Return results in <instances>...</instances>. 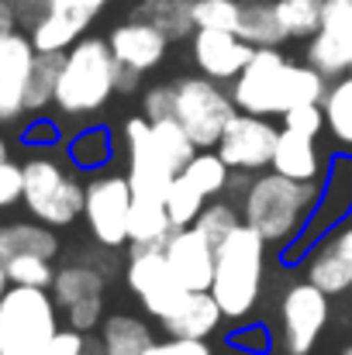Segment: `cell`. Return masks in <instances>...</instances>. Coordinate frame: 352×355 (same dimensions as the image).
Returning <instances> with one entry per match:
<instances>
[{"instance_id": "38", "label": "cell", "mask_w": 352, "mask_h": 355, "mask_svg": "<svg viewBox=\"0 0 352 355\" xmlns=\"http://www.w3.org/2000/svg\"><path fill=\"white\" fill-rule=\"evenodd\" d=\"M7 279L14 286H42L49 290L52 279H56V269H52V259H42V255H3L0 259Z\"/></svg>"}, {"instance_id": "47", "label": "cell", "mask_w": 352, "mask_h": 355, "mask_svg": "<svg viewBox=\"0 0 352 355\" xmlns=\"http://www.w3.org/2000/svg\"><path fill=\"white\" fill-rule=\"evenodd\" d=\"M52 0H14V14H17V24H24L28 31L49 14Z\"/></svg>"}, {"instance_id": "59", "label": "cell", "mask_w": 352, "mask_h": 355, "mask_svg": "<svg viewBox=\"0 0 352 355\" xmlns=\"http://www.w3.org/2000/svg\"><path fill=\"white\" fill-rule=\"evenodd\" d=\"M349 293H352V290H349Z\"/></svg>"}, {"instance_id": "34", "label": "cell", "mask_w": 352, "mask_h": 355, "mask_svg": "<svg viewBox=\"0 0 352 355\" xmlns=\"http://www.w3.org/2000/svg\"><path fill=\"white\" fill-rule=\"evenodd\" d=\"M69 159H73V166L90 169V173L104 169V166L115 159V135H111L108 128H101V124L80 131V135L69 141Z\"/></svg>"}, {"instance_id": "55", "label": "cell", "mask_w": 352, "mask_h": 355, "mask_svg": "<svg viewBox=\"0 0 352 355\" xmlns=\"http://www.w3.org/2000/svg\"><path fill=\"white\" fill-rule=\"evenodd\" d=\"M349 76H352V66H349Z\"/></svg>"}, {"instance_id": "28", "label": "cell", "mask_w": 352, "mask_h": 355, "mask_svg": "<svg viewBox=\"0 0 352 355\" xmlns=\"http://www.w3.org/2000/svg\"><path fill=\"white\" fill-rule=\"evenodd\" d=\"M273 10H276V21L287 42L315 38L325 21V0H273Z\"/></svg>"}, {"instance_id": "29", "label": "cell", "mask_w": 352, "mask_h": 355, "mask_svg": "<svg viewBox=\"0 0 352 355\" xmlns=\"http://www.w3.org/2000/svg\"><path fill=\"white\" fill-rule=\"evenodd\" d=\"M59 238L49 225H7L0 228V255H42L56 259Z\"/></svg>"}, {"instance_id": "35", "label": "cell", "mask_w": 352, "mask_h": 355, "mask_svg": "<svg viewBox=\"0 0 352 355\" xmlns=\"http://www.w3.org/2000/svg\"><path fill=\"white\" fill-rule=\"evenodd\" d=\"M242 225V207L228 200V193L225 197H211L208 204H204V211H201V218L194 221V228L201 232V235L208 238L215 248L225 241V238L232 235L235 228Z\"/></svg>"}, {"instance_id": "31", "label": "cell", "mask_w": 352, "mask_h": 355, "mask_svg": "<svg viewBox=\"0 0 352 355\" xmlns=\"http://www.w3.org/2000/svg\"><path fill=\"white\" fill-rule=\"evenodd\" d=\"M62 59H66V52H38V55H35L31 80H28V94H24V107H28V111H42V107H49V104L56 101Z\"/></svg>"}, {"instance_id": "51", "label": "cell", "mask_w": 352, "mask_h": 355, "mask_svg": "<svg viewBox=\"0 0 352 355\" xmlns=\"http://www.w3.org/2000/svg\"><path fill=\"white\" fill-rule=\"evenodd\" d=\"M7 286H10V279H7V272H3V266H0V300H3V293H7Z\"/></svg>"}, {"instance_id": "25", "label": "cell", "mask_w": 352, "mask_h": 355, "mask_svg": "<svg viewBox=\"0 0 352 355\" xmlns=\"http://www.w3.org/2000/svg\"><path fill=\"white\" fill-rule=\"evenodd\" d=\"M101 342L108 355H145L156 345V335L145 321L131 314H111L101 321Z\"/></svg>"}, {"instance_id": "49", "label": "cell", "mask_w": 352, "mask_h": 355, "mask_svg": "<svg viewBox=\"0 0 352 355\" xmlns=\"http://www.w3.org/2000/svg\"><path fill=\"white\" fill-rule=\"evenodd\" d=\"M17 28V14H14V3L10 0H0V35L14 31Z\"/></svg>"}, {"instance_id": "58", "label": "cell", "mask_w": 352, "mask_h": 355, "mask_svg": "<svg viewBox=\"0 0 352 355\" xmlns=\"http://www.w3.org/2000/svg\"><path fill=\"white\" fill-rule=\"evenodd\" d=\"M0 259H3V255H0Z\"/></svg>"}, {"instance_id": "23", "label": "cell", "mask_w": 352, "mask_h": 355, "mask_svg": "<svg viewBox=\"0 0 352 355\" xmlns=\"http://www.w3.org/2000/svg\"><path fill=\"white\" fill-rule=\"evenodd\" d=\"M328 87H332V80L325 73H318L311 62H287V69L280 76V90H276V114L283 118L290 107L321 104Z\"/></svg>"}, {"instance_id": "53", "label": "cell", "mask_w": 352, "mask_h": 355, "mask_svg": "<svg viewBox=\"0 0 352 355\" xmlns=\"http://www.w3.org/2000/svg\"><path fill=\"white\" fill-rule=\"evenodd\" d=\"M242 3H273V0H242Z\"/></svg>"}, {"instance_id": "14", "label": "cell", "mask_w": 352, "mask_h": 355, "mask_svg": "<svg viewBox=\"0 0 352 355\" xmlns=\"http://www.w3.org/2000/svg\"><path fill=\"white\" fill-rule=\"evenodd\" d=\"M287 62L290 59L280 52V45L255 49V55L249 59V66L232 80L235 107L238 111H249V114L280 118L276 114V90H280V76H283Z\"/></svg>"}, {"instance_id": "5", "label": "cell", "mask_w": 352, "mask_h": 355, "mask_svg": "<svg viewBox=\"0 0 352 355\" xmlns=\"http://www.w3.org/2000/svg\"><path fill=\"white\" fill-rule=\"evenodd\" d=\"M24 207L35 221L49 228H66L83 214V187L62 162L52 155H35L24 166Z\"/></svg>"}, {"instance_id": "9", "label": "cell", "mask_w": 352, "mask_h": 355, "mask_svg": "<svg viewBox=\"0 0 352 355\" xmlns=\"http://www.w3.org/2000/svg\"><path fill=\"white\" fill-rule=\"evenodd\" d=\"M131 183L121 173H97L83 187V218L90 238L104 248L128 245V221H131Z\"/></svg>"}, {"instance_id": "15", "label": "cell", "mask_w": 352, "mask_h": 355, "mask_svg": "<svg viewBox=\"0 0 352 355\" xmlns=\"http://www.w3.org/2000/svg\"><path fill=\"white\" fill-rule=\"evenodd\" d=\"M304 272L315 286H321L328 297L352 290V218H346L339 228H332L325 238L311 245L304 255Z\"/></svg>"}, {"instance_id": "50", "label": "cell", "mask_w": 352, "mask_h": 355, "mask_svg": "<svg viewBox=\"0 0 352 355\" xmlns=\"http://www.w3.org/2000/svg\"><path fill=\"white\" fill-rule=\"evenodd\" d=\"M80 355H108V349H104L101 338H87V345H83V352Z\"/></svg>"}, {"instance_id": "6", "label": "cell", "mask_w": 352, "mask_h": 355, "mask_svg": "<svg viewBox=\"0 0 352 355\" xmlns=\"http://www.w3.org/2000/svg\"><path fill=\"white\" fill-rule=\"evenodd\" d=\"M232 90L211 76H183L176 80V104L173 118L187 128V135L197 141V148H218L228 121L235 118Z\"/></svg>"}, {"instance_id": "7", "label": "cell", "mask_w": 352, "mask_h": 355, "mask_svg": "<svg viewBox=\"0 0 352 355\" xmlns=\"http://www.w3.org/2000/svg\"><path fill=\"white\" fill-rule=\"evenodd\" d=\"M332 318V297L308 276L290 283L280 297V349L283 355H311Z\"/></svg>"}, {"instance_id": "26", "label": "cell", "mask_w": 352, "mask_h": 355, "mask_svg": "<svg viewBox=\"0 0 352 355\" xmlns=\"http://www.w3.org/2000/svg\"><path fill=\"white\" fill-rule=\"evenodd\" d=\"M176 232L169 211L162 200H131V221H128V245H166V238Z\"/></svg>"}, {"instance_id": "39", "label": "cell", "mask_w": 352, "mask_h": 355, "mask_svg": "<svg viewBox=\"0 0 352 355\" xmlns=\"http://www.w3.org/2000/svg\"><path fill=\"white\" fill-rule=\"evenodd\" d=\"M194 21L197 28H221L238 35L242 0H194Z\"/></svg>"}, {"instance_id": "40", "label": "cell", "mask_w": 352, "mask_h": 355, "mask_svg": "<svg viewBox=\"0 0 352 355\" xmlns=\"http://www.w3.org/2000/svg\"><path fill=\"white\" fill-rule=\"evenodd\" d=\"M228 349L242 355H269L273 352V335L262 321H238L228 331Z\"/></svg>"}, {"instance_id": "44", "label": "cell", "mask_w": 352, "mask_h": 355, "mask_svg": "<svg viewBox=\"0 0 352 355\" xmlns=\"http://www.w3.org/2000/svg\"><path fill=\"white\" fill-rule=\"evenodd\" d=\"M145 355H215V349L204 338H166L156 342Z\"/></svg>"}, {"instance_id": "45", "label": "cell", "mask_w": 352, "mask_h": 355, "mask_svg": "<svg viewBox=\"0 0 352 355\" xmlns=\"http://www.w3.org/2000/svg\"><path fill=\"white\" fill-rule=\"evenodd\" d=\"M321 28L352 38V0H325V21H321Z\"/></svg>"}, {"instance_id": "17", "label": "cell", "mask_w": 352, "mask_h": 355, "mask_svg": "<svg viewBox=\"0 0 352 355\" xmlns=\"http://www.w3.org/2000/svg\"><path fill=\"white\" fill-rule=\"evenodd\" d=\"M108 0H52L49 14L28 31L38 52H66L97 21Z\"/></svg>"}, {"instance_id": "56", "label": "cell", "mask_w": 352, "mask_h": 355, "mask_svg": "<svg viewBox=\"0 0 352 355\" xmlns=\"http://www.w3.org/2000/svg\"><path fill=\"white\" fill-rule=\"evenodd\" d=\"M232 355H242V352H232Z\"/></svg>"}, {"instance_id": "20", "label": "cell", "mask_w": 352, "mask_h": 355, "mask_svg": "<svg viewBox=\"0 0 352 355\" xmlns=\"http://www.w3.org/2000/svg\"><path fill=\"white\" fill-rule=\"evenodd\" d=\"M108 45H111V52H115V59L121 66L138 69V73L156 69L169 52V38L159 28H152L149 21L135 17V14L108 35Z\"/></svg>"}, {"instance_id": "3", "label": "cell", "mask_w": 352, "mask_h": 355, "mask_svg": "<svg viewBox=\"0 0 352 355\" xmlns=\"http://www.w3.org/2000/svg\"><path fill=\"white\" fill-rule=\"evenodd\" d=\"M117 59L108 38H80L66 49L59 87H56V107L66 118H87L108 107L117 94Z\"/></svg>"}, {"instance_id": "18", "label": "cell", "mask_w": 352, "mask_h": 355, "mask_svg": "<svg viewBox=\"0 0 352 355\" xmlns=\"http://www.w3.org/2000/svg\"><path fill=\"white\" fill-rule=\"evenodd\" d=\"M35 55L38 49L31 35H21L17 28L0 35V121H14L28 111L24 94H28Z\"/></svg>"}, {"instance_id": "54", "label": "cell", "mask_w": 352, "mask_h": 355, "mask_svg": "<svg viewBox=\"0 0 352 355\" xmlns=\"http://www.w3.org/2000/svg\"><path fill=\"white\" fill-rule=\"evenodd\" d=\"M342 355H352V345H349V349H346V352H342Z\"/></svg>"}, {"instance_id": "4", "label": "cell", "mask_w": 352, "mask_h": 355, "mask_svg": "<svg viewBox=\"0 0 352 355\" xmlns=\"http://www.w3.org/2000/svg\"><path fill=\"white\" fill-rule=\"evenodd\" d=\"M59 335V304L42 286H7L0 300V355H42Z\"/></svg>"}, {"instance_id": "57", "label": "cell", "mask_w": 352, "mask_h": 355, "mask_svg": "<svg viewBox=\"0 0 352 355\" xmlns=\"http://www.w3.org/2000/svg\"><path fill=\"white\" fill-rule=\"evenodd\" d=\"M10 3H14V0H10Z\"/></svg>"}, {"instance_id": "41", "label": "cell", "mask_w": 352, "mask_h": 355, "mask_svg": "<svg viewBox=\"0 0 352 355\" xmlns=\"http://www.w3.org/2000/svg\"><path fill=\"white\" fill-rule=\"evenodd\" d=\"M173 104H176V83H156L142 97V114L149 121L173 118Z\"/></svg>"}, {"instance_id": "32", "label": "cell", "mask_w": 352, "mask_h": 355, "mask_svg": "<svg viewBox=\"0 0 352 355\" xmlns=\"http://www.w3.org/2000/svg\"><path fill=\"white\" fill-rule=\"evenodd\" d=\"M238 35L255 45V49H266V45H283L287 35L276 21V10L273 3H242V21H238Z\"/></svg>"}, {"instance_id": "2", "label": "cell", "mask_w": 352, "mask_h": 355, "mask_svg": "<svg viewBox=\"0 0 352 355\" xmlns=\"http://www.w3.org/2000/svg\"><path fill=\"white\" fill-rule=\"evenodd\" d=\"M266 255L269 245L252 225H238L232 235L218 245V262H215V279H211V297L225 311L228 321H249L266 283Z\"/></svg>"}, {"instance_id": "11", "label": "cell", "mask_w": 352, "mask_h": 355, "mask_svg": "<svg viewBox=\"0 0 352 355\" xmlns=\"http://www.w3.org/2000/svg\"><path fill=\"white\" fill-rule=\"evenodd\" d=\"M346 218H352V155H335L328 162L325 180H321V197L315 204V214H311L308 228L294 238V245H287L280 252L283 262L304 259L318 238H325L332 228H339Z\"/></svg>"}, {"instance_id": "24", "label": "cell", "mask_w": 352, "mask_h": 355, "mask_svg": "<svg viewBox=\"0 0 352 355\" xmlns=\"http://www.w3.org/2000/svg\"><path fill=\"white\" fill-rule=\"evenodd\" d=\"M135 17H142L152 28H159L169 42H187L197 31L194 0H142L135 7Z\"/></svg>"}, {"instance_id": "22", "label": "cell", "mask_w": 352, "mask_h": 355, "mask_svg": "<svg viewBox=\"0 0 352 355\" xmlns=\"http://www.w3.org/2000/svg\"><path fill=\"white\" fill-rule=\"evenodd\" d=\"M225 311L218 307V300L211 297V290H187V297L176 304V311L169 318H162V331L166 338H211L221 324H225Z\"/></svg>"}, {"instance_id": "1", "label": "cell", "mask_w": 352, "mask_h": 355, "mask_svg": "<svg viewBox=\"0 0 352 355\" xmlns=\"http://www.w3.org/2000/svg\"><path fill=\"white\" fill-rule=\"evenodd\" d=\"M318 197H321V183H301L276 169H262L242 190L238 207L245 225H252L266 238L273 252H283L308 228Z\"/></svg>"}, {"instance_id": "42", "label": "cell", "mask_w": 352, "mask_h": 355, "mask_svg": "<svg viewBox=\"0 0 352 355\" xmlns=\"http://www.w3.org/2000/svg\"><path fill=\"white\" fill-rule=\"evenodd\" d=\"M24 197V169L10 159H0V211L14 207Z\"/></svg>"}, {"instance_id": "10", "label": "cell", "mask_w": 352, "mask_h": 355, "mask_svg": "<svg viewBox=\"0 0 352 355\" xmlns=\"http://www.w3.org/2000/svg\"><path fill=\"white\" fill-rule=\"evenodd\" d=\"M124 159H128L124 176L131 183V193L138 200H162L166 204V193L180 173L159 152L156 135H152V121L145 114H135V118L124 121Z\"/></svg>"}, {"instance_id": "16", "label": "cell", "mask_w": 352, "mask_h": 355, "mask_svg": "<svg viewBox=\"0 0 352 355\" xmlns=\"http://www.w3.org/2000/svg\"><path fill=\"white\" fill-rule=\"evenodd\" d=\"M190 52H194L197 73H204V76H211L218 83H232L235 76L249 66V59L255 55V45H249L235 31L197 28L190 35Z\"/></svg>"}, {"instance_id": "48", "label": "cell", "mask_w": 352, "mask_h": 355, "mask_svg": "<svg viewBox=\"0 0 352 355\" xmlns=\"http://www.w3.org/2000/svg\"><path fill=\"white\" fill-rule=\"evenodd\" d=\"M117 66H121V62H117ZM138 83H142V73H138V69H128V66L117 69V94H135Z\"/></svg>"}, {"instance_id": "43", "label": "cell", "mask_w": 352, "mask_h": 355, "mask_svg": "<svg viewBox=\"0 0 352 355\" xmlns=\"http://www.w3.org/2000/svg\"><path fill=\"white\" fill-rule=\"evenodd\" d=\"M287 128H297V131H308V135H321L328 124H325V107L321 104H301V107H290L283 114Z\"/></svg>"}, {"instance_id": "37", "label": "cell", "mask_w": 352, "mask_h": 355, "mask_svg": "<svg viewBox=\"0 0 352 355\" xmlns=\"http://www.w3.org/2000/svg\"><path fill=\"white\" fill-rule=\"evenodd\" d=\"M208 200H211V197H208L204 190H197V187L180 173V176L173 180L169 193H166V211H169V218H173L176 228H190V225L201 218V211H204Z\"/></svg>"}, {"instance_id": "36", "label": "cell", "mask_w": 352, "mask_h": 355, "mask_svg": "<svg viewBox=\"0 0 352 355\" xmlns=\"http://www.w3.org/2000/svg\"><path fill=\"white\" fill-rule=\"evenodd\" d=\"M152 135H156V145H159V152L173 162V169L176 173H183V166L201 152L197 148V141L187 135V128L180 124L176 118H162V121H152Z\"/></svg>"}, {"instance_id": "52", "label": "cell", "mask_w": 352, "mask_h": 355, "mask_svg": "<svg viewBox=\"0 0 352 355\" xmlns=\"http://www.w3.org/2000/svg\"><path fill=\"white\" fill-rule=\"evenodd\" d=\"M0 159H7V141L0 138Z\"/></svg>"}, {"instance_id": "12", "label": "cell", "mask_w": 352, "mask_h": 355, "mask_svg": "<svg viewBox=\"0 0 352 355\" xmlns=\"http://www.w3.org/2000/svg\"><path fill=\"white\" fill-rule=\"evenodd\" d=\"M104 286H108V276L97 266H90L87 259L56 269L52 297H56L59 311L66 314L69 328H76L83 335L101 328V321H104Z\"/></svg>"}, {"instance_id": "13", "label": "cell", "mask_w": 352, "mask_h": 355, "mask_svg": "<svg viewBox=\"0 0 352 355\" xmlns=\"http://www.w3.org/2000/svg\"><path fill=\"white\" fill-rule=\"evenodd\" d=\"M276 135L280 128H273V121L266 114H249V111H235L228 121L221 141H218V155L232 166L235 173H262L273 166V148H276Z\"/></svg>"}, {"instance_id": "8", "label": "cell", "mask_w": 352, "mask_h": 355, "mask_svg": "<svg viewBox=\"0 0 352 355\" xmlns=\"http://www.w3.org/2000/svg\"><path fill=\"white\" fill-rule=\"evenodd\" d=\"M124 283L138 297L145 314L156 321L169 318L176 311V304L187 297V286L180 283V276L173 272V266L159 245H142V248L131 245V252L124 259Z\"/></svg>"}, {"instance_id": "30", "label": "cell", "mask_w": 352, "mask_h": 355, "mask_svg": "<svg viewBox=\"0 0 352 355\" xmlns=\"http://www.w3.org/2000/svg\"><path fill=\"white\" fill-rule=\"evenodd\" d=\"M183 176L204 190L208 197H225L232 190V180H235V169L218 155V148H201L187 166H183Z\"/></svg>"}, {"instance_id": "46", "label": "cell", "mask_w": 352, "mask_h": 355, "mask_svg": "<svg viewBox=\"0 0 352 355\" xmlns=\"http://www.w3.org/2000/svg\"><path fill=\"white\" fill-rule=\"evenodd\" d=\"M83 345H87V335L83 331H76V328H59V335L49 342V349L42 355H80L83 352Z\"/></svg>"}, {"instance_id": "27", "label": "cell", "mask_w": 352, "mask_h": 355, "mask_svg": "<svg viewBox=\"0 0 352 355\" xmlns=\"http://www.w3.org/2000/svg\"><path fill=\"white\" fill-rule=\"evenodd\" d=\"M304 62H311V66H315L318 73H325L328 80L349 76V66H352V38H346V35H335V31H328V28H321L315 38H308Z\"/></svg>"}, {"instance_id": "21", "label": "cell", "mask_w": 352, "mask_h": 355, "mask_svg": "<svg viewBox=\"0 0 352 355\" xmlns=\"http://www.w3.org/2000/svg\"><path fill=\"white\" fill-rule=\"evenodd\" d=\"M269 169H276L290 180H301V183H321L328 166H325V155L318 148V135H308V131H297V128L283 124L280 135H276Z\"/></svg>"}, {"instance_id": "33", "label": "cell", "mask_w": 352, "mask_h": 355, "mask_svg": "<svg viewBox=\"0 0 352 355\" xmlns=\"http://www.w3.org/2000/svg\"><path fill=\"white\" fill-rule=\"evenodd\" d=\"M321 107H325V124H328L332 138L339 145L352 148V76L332 80Z\"/></svg>"}, {"instance_id": "19", "label": "cell", "mask_w": 352, "mask_h": 355, "mask_svg": "<svg viewBox=\"0 0 352 355\" xmlns=\"http://www.w3.org/2000/svg\"><path fill=\"white\" fill-rule=\"evenodd\" d=\"M173 272L180 276V283L187 290H211L215 279V262H218V248L201 235L194 225L190 228H176L162 245Z\"/></svg>"}]
</instances>
